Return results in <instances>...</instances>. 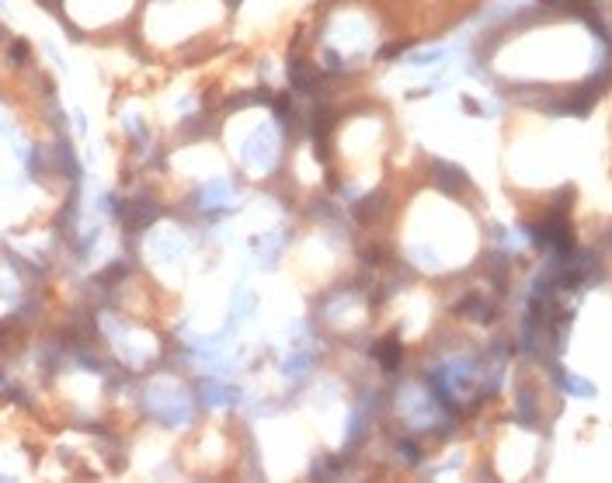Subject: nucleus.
Wrapping results in <instances>:
<instances>
[{"label": "nucleus", "mask_w": 612, "mask_h": 483, "mask_svg": "<svg viewBox=\"0 0 612 483\" xmlns=\"http://www.w3.org/2000/svg\"><path fill=\"white\" fill-rule=\"evenodd\" d=\"M435 178H438V188L449 195H459L466 188V174L452 164H435Z\"/></svg>", "instance_id": "obj_1"}, {"label": "nucleus", "mask_w": 612, "mask_h": 483, "mask_svg": "<svg viewBox=\"0 0 612 483\" xmlns=\"http://www.w3.org/2000/svg\"><path fill=\"white\" fill-rule=\"evenodd\" d=\"M376 355H380V362H383V369H397L401 365V344H397V337H387L380 348H376Z\"/></svg>", "instance_id": "obj_2"}, {"label": "nucleus", "mask_w": 612, "mask_h": 483, "mask_svg": "<svg viewBox=\"0 0 612 483\" xmlns=\"http://www.w3.org/2000/svg\"><path fill=\"white\" fill-rule=\"evenodd\" d=\"M560 379H564V386L571 389L574 396H585V400H592V396H595V386H592V383H585V379H574V376H560Z\"/></svg>", "instance_id": "obj_3"}]
</instances>
